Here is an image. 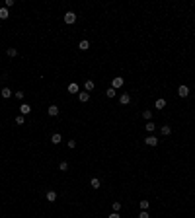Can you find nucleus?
Here are the masks:
<instances>
[{
	"mask_svg": "<svg viewBox=\"0 0 195 218\" xmlns=\"http://www.w3.org/2000/svg\"><path fill=\"white\" fill-rule=\"evenodd\" d=\"M8 18H10V12H8V8L2 6L0 8V20H8Z\"/></svg>",
	"mask_w": 195,
	"mask_h": 218,
	"instance_id": "9",
	"label": "nucleus"
},
{
	"mask_svg": "<svg viewBox=\"0 0 195 218\" xmlns=\"http://www.w3.org/2000/svg\"><path fill=\"white\" fill-rule=\"evenodd\" d=\"M106 96H108V98H113V96H115V90H113V88H108V90H106Z\"/></svg>",
	"mask_w": 195,
	"mask_h": 218,
	"instance_id": "23",
	"label": "nucleus"
},
{
	"mask_svg": "<svg viewBox=\"0 0 195 218\" xmlns=\"http://www.w3.org/2000/svg\"><path fill=\"white\" fill-rule=\"evenodd\" d=\"M68 92H70V94H78V84H74V82H72V84L68 86Z\"/></svg>",
	"mask_w": 195,
	"mask_h": 218,
	"instance_id": "19",
	"label": "nucleus"
},
{
	"mask_svg": "<svg viewBox=\"0 0 195 218\" xmlns=\"http://www.w3.org/2000/svg\"><path fill=\"white\" fill-rule=\"evenodd\" d=\"M123 84H125V80H123V78H113V80H111V88H113V90L121 88Z\"/></svg>",
	"mask_w": 195,
	"mask_h": 218,
	"instance_id": "4",
	"label": "nucleus"
},
{
	"mask_svg": "<svg viewBox=\"0 0 195 218\" xmlns=\"http://www.w3.org/2000/svg\"><path fill=\"white\" fill-rule=\"evenodd\" d=\"M111 208H113V212H119L121 210V203H111Z\"/></svg>",
	"mask_w": 195,
	"mask_h": 218,
	"instance_id": "22",
	"label": "nucleus"
},
{
	"mask_svg": "<svg viewBox=\"0 0 195 218\" xmlns=\"http://www.w3.org/2000/svg\"><path fill=\"white\" fill-rule=\"evenodd\" d=\"M12 6H14V0H6L4 2V8H12Z\"/></svg>",
	"mask_w": 195,
	"mask_h": 218,
	"instance_id": "29",
	"label": "nucleus"
},
{
	"mask_svg": "<svg viewBox=\"0 0 195 218\" xmlns=\"http://www.w3.org/2000/svg\"><path fill=\"white\" fill-rule=\"evenodd\" d=\"M47 201H49V203H55V201H57V193H55V191H47Z\"/></svg>",
	"mask_w": 195,
	"mask_h": 218,
	"instance_id": "12",
	"label": "nucleus"
},
{
	"mask_svg": "<svg viewBox=\"0 0 195 218\" xmlns=\"http://www.w3.org/2000/svg\"><path fill=\"white\" fill-rule=\"evenodd\" d=\"M90 185L94 187V189H100V187H102V183H100V179H98V177H94V179L90 181Z\"/></svg>",
	"mask_w": 195,
	"mask_h": 218,
	"instance_id": "18",
	"label": "nucleus"
},
{
	"mask_svg": "<svg viewBox=\"0 0 195 218\" xmlns=\"http://www.w3.org/2000/svg\"><path fill=\"white\" fill-rule=\"evenodd\" d=\"M16 54H18V49L10 47V49H8V56H16Z\"/></svg>",
	"mask_w": 195,
	"mask_h": 218,
	"instance_id": "25",
	"label": "nucleus"
},
{
	"mask_svg": "<svg viewBox=\"0 0 195 218\" xmlns=\"http://www.w3.org/2000/svg\"><path fill=\"white\" fill-rule=\"evenodd\" d=\"M108 218H121V216H119V212H111Z\"/></svg>",
	"mask_w": 195,
	"mask_h": 218,
	"instance_id": "30",
	"label": "nucleus"
},
{
	"mask_svg": "<svg viewBox=\"0 0 195 218\" xmlns=\"http://www.w3.org/2000/svg\"><path fill=\"white\" fill-rule=\"evenodd\" d=\"M88 99H90V94H88V92H80V94H78V101H80V103H86Z\"/></svg>",
	"mask_w": 195,
	"mask_h": 218,
	"instance_id": "6",
	"label": "nucleus"
},
{
	"mask_svg": "<svg viewBox=\"0 0 195 218\" xmlns=\"http://www.w3.org/2000/svg\"><path fill=\"white\" fill-rule=\"evenodd\" d=\"M78 47H80L82 51H88V49H90V41H86V39H82V41H80V45H78Z\"/></svg>",
	"mask_w": 195,
	"mask_h": 218,
	"instance_id": "15",
	"label": "nucleus"
},
{
	"mask_svg": "<svg viewBox=\"0 0 195 218\" xmlns=\"http://www.w3.org/2000/svg\"><path fill=\"white\" fill-rule=\"evenodd\" d=\"M160 132H162L164 136H168V134H172V127L170 125H164L162 129H160Z\"/></svg>",
	"mask_w": 195,
	"mask_h": 218,
	"instance_id": "11",
	"label": "nucleus"
},
{
	"mask_svg": "<svg viewBox=\"0 0 195 218\" xmlns=\"http://www.w3.org/2000/svg\"><path fill=\"white\" fill-rule=\"evenodd\" d=\"M154 107H156V109H164V107H166V99L158 98L156 101H154Z\"/></svg>",
	"mask_w": 195,
	"mask_h": 218,
	"instance_id": "8",
	"label": "nucleus"
},
{
	"mask_svg": "<svg viewBox=\"0 0 195 218\" xmlns=\"http://www.w3.org/2000/svg\"><path fill=\"white\" fill-rule=\"evenodd\" d=\"M12 96H14V94H12V90H10V88H4V90H2V98H4V99L12 98Z\"/></svg>",
	"mask_w": 195,
	"mask_h": 218,
	"instance_id": "13",
	"label": "nucleus"
},
{
	"mask_svg": "<svg viewBox=\"0 0 195 218\" xmlns=\"http://www.w3.org/2000/svg\"><path fill=\"white\" fill-rule=\"evenodd\" d=\"M23 96H25V94H23L22 90H18V92L14 94V98H16V99H23Z\"/></svg>",
	"mask_w": 195,
	"mask_h": 218,
	"instance_id": "24",
	"label": "nucleus"
},
{
	"mask_svg": "<svg viewBox=\"0 0 195 218\" xmlns=\"http://www.w3.org/2000/svg\"><path fill=\"white\" fill-rule=\"evenodd\" d=\"M23 123H25L23 115H18V117H16V125H23Z\"/></svg>",
	"mask_w": 195,
	"mask_h": 218,
	"instance_id": "26",
	"label": "nucleus"
},
{
	"mask_svg": "<svg viewBox=\"0 0 195 218\" xmlns=\"http://www.w3.org/2000/svg\"><path fill=\"white\" fill-rule=\"evenodd\" d=\"M84 88H86V92H92V90H94V82H92V80H86Z\"/></svg>",
	"mask_w": 195,
	"mask_h": 218,
	"instance_id": "20",
	"label": "nucleus"
},
{
	"mask_svg": "<svg viewBox=\"0 0 195 218\" xmlns=\"http://www.w3.org/2000/svg\"><path fill=\"white\" fill-rule=\"evenodd\" d=\"M76 146V140H68V148H74Z\"/></svg>",
	"mask_w": 195,
	"mask_h": 218,
	"instance_id": "31",
	"label": "nucleus"
},
{
	"mask_svg": "<svg viewBox=\"0 0 195 218\" xmlns=\"http://www.w3.org/2000/svg\"><path fill=\"white\" fill-rule=\"evenodd\" d=\"M144 129H146V131H148V132H152V131H154V129H156V125H154L152 121H146V125H144Z\"/></svg>",
	"mask_w": 195,
	"mask_h": 218,
	"instance_id": "17",
	"label": "nucleus"
},
{
	"mask_svg": "<svg viewBox=\"0 0 195 218\" xmlns=\"http://www.w3.org/2000/svg\"><path fill=\"white\" fill-rule=\"evenodd\" d=\"M59 169L66 171V169H68V164H66V162H61V164H59Z\"/></svg>",
	"mask_w": 195,
	"mask_h": 218,
	"instance_id": "27",
	"label": "nucleus"
},
{
	"mask_svg": "<svg viewBox=\"0 0 195 218\" xmlns=\"http://www.w3.org/2000/svg\"><path fill=\"white\" fill-rule=\"evenodd\" d=\"M139 218H150V216H148L146 210H141V212H139Z\"/></svg>",
	"mask_w": 195,
	"mask_h": 218,
	"instance_id": "28",
	"label": "nucleus"
},
{
	"mask_svg": "<svg viewBox=\"0 0 195 218\" xmlns=\"http://www.w3.org/2000/svg\"><path fill=\"white\" fill-rule=\"evenodd\" d=\"M142 119H144V121H150L152 119V111H150V109H144V111H142Z\"/></svg>",
	"mask_w": 195,
	"mask_h": 218,
	"instance_id": "14",
	"label": "nucleus"
},
{
	"mask_svg": "<svg viewBox=\"0 0 195 218\" xmlns=\"http://www.w3.org/2000/svg\"><path fill=\"white\" fill-rule=\"evenodd\" d=\"M20 111H22V115H27V113L31 111V107H29L27 103H22V107H20Z\"/></svg>",
	"mask_w": 195,
	"mask_h": 218,
	"instance_id": "16",
	"label": "nucleus"
},
{
	"mask_svg": "<svg viewBox=\"0 0 195 218\" xmlns=\"http://www.w3.org/2000/svg\"><path fill=\"white\" fill-rule=\"evenodd\" d=\"M144 144H146V146H156V144H158V138H156L154 134H150V136L144 138Z\"/></svg>",
	"mask_w": 195,
	"mask_h": 218,
	"instance_id": "3",
	"label": "nucleus"
},
{
	"mask_svg": "<svg viewBox=\"0 0 195 218\" xmlns=\"http://www.w3.org/2000/svg\"><path fill=\"white\" fill-rule=\"evenodd\" d=\"M47 113H49V117H57V115H59V107H57V105H49Z\"/></svg>",
	"mask_w": 195,
	"mask_h": 218,
	"instance_id": "7",
	"label": "nucleus"
},
{
	"mask_svg": "<svg viewBox=\"0 0 195 218\" xmlns=\"http://www.w3.org/2000/svg\"><path fill=\"white\" fill-rule=\"evenodd\" d=\"M178 96H180V98H187V96H189V88L185 86V84H184V86H180V88H178Z\"/></svg>",
	"mask_w": 195,
	"mask_h": 218,
	"instance_id": "2",
	"label": "nucleus"
},
{
	"mask_svg": "<svg viewBox=\"0 0 195 218\" xmlns=\"http://www.w3.org/2000/svg\"><path fill=\"white\" fill-rule=\"evenodd\" d=\"M51 142H53V144H61V142H63V136H61L59 132H55L53 136H51Z\"/></svg>",
	"mask_w": 195,
	"mask_h": 218,
	"instance_id": "10",
	"label": "nucleus"
},
{
	"mask_svg": "<svg viewBox=\"0 0 195 218\" xmlns=\"http://www.w3.org/2000/svg\"><path fill=\"white\" fill-rule=\"evenodd\" d=\"M148 205H150L148 201H141V203H139V207H141V210H148Z\"/></svg>",
	"mask_w": 195,
	"mask_h": 218,
	"instance_id": "21",
	"label": "nucleus"
},
{
	"mask_svg": "<svg viewBox=\"0 0 195 218\" xmlns=\"http://www.w3.org/2000/svg\"><path fill=\"white\" fill-rule=\"evenodd\" d=\"M119 103H121V105L131 103V96H129V94H121V96H119Z\"/></svg>",
	"mask_w": 195,
	"mask_h": 218,
	"instance_id": "5",
	"label": "nucleus"
},
{
	"mask_svg": "<svg viewBox=\"0 0 195 218\" xmlns=\"http://www.w3.org/2000/svg\"><path fill=\"white\" fill-rule=\"evenodd\" d=\"M74 22H76V14L74 12H66L65 14V23L70 25V23H74Z\"/></svg>",
	"mask_w": 195,
	"mask_h": 218,
	"instance_id": "1",
	"label": "nucleus"
}]
</instances>
